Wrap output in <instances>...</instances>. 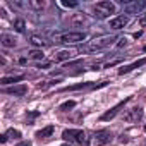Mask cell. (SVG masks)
Returning <instances> with one entry per match:
<instances>
[{
	"instance_id": "obj_1",
	"label": "cell",
	"mask_w": 146,
	"mask_h": 146,
	"mask_svg": "<svg viewBox=\"0 0 146 146\" xmlns=\"http://www.w3.org/2000/svg\"><path fill=\"white\" fill-rule=\"evenodd\" d=\"M62 139L67 143H74L78 146H90V137L81 129H65L62 132Z\"/></svg>"
},
{
	"instance_id": "obj_2",
	"label": "cell",
	"mask_w": 146,
	"mask_h": 146,
	"mask_svg": "<svg viewBox=\"0 0 146 146\" xmlns=\"http://www.w3.org/2000/svg\"><path fill=\"white\" fill-rule=\"evenodd\" d=\"M93 12H95V17L107 19V17H110V14H115V4L108 2V0H105V2H98V4L93 5Z\"/></svg>"
},
{
	"instance_id": "obj_3",
	"label": "cell",
	"mask_w": 146,
	"mask_h": 146,
	"mask_svg": "<svg viewBox=\"0 0 146 146\" xmlns=\"http://www.w3.org/2000/svg\"><path fill=\"white\" fill-rule=\"evenodd\" d=\"M86 33L84 31H67V33H62L60 36H57V43H79V41H84L86 40Z\"/></svg>"
},
{
	"instance_id": "obj_4",
	"label": "cell",
	"mask_w": 146,
	"mask_h": 146,
	"mask_svg": "<svg viewBox=\"0 0 146 146\" xmlns=\"http://www.w3.org/2000/svg\"><path fill=\"white\" fill-rule=\"evenodd\" d=\"M115 40H117L115 35H103V36H98V38H95V40L90 43L88 50H103V48L110 46Z\"/></svg>"
},
{
	"instance_id": "obj_5",
	"label": "cell",
	"mask_w": 146,
	"mask_h": 146,
	"mask_svg": "<svg viewBox=\"0 0 146 146\" xmlns=\"http://www.w3.org/2000/svg\"><path fill=\"white\" fill-rule=\"evenodd\" d=\"M122 7H124V11L127 14H141L146 9V2H144V0H134V2L122 4Z\"/></svg>"
},
{
	"instance_id": "obj_6",
	"label": "cell",
	"mask_w": 146,
	"mask_h": 146,
	"mask_svg": "<svg viewBox=\"0 0 146 146\" xmlns=\"http://www.w3.org/2000/svg\"><path fill=\"white\" fill-rule=\"evenodd\" d=\"M129 100H131V96L124 98V100H122V102H119V103H117L115 107H112V108H110L108 112H105V113H103V115H102L100 119H102V120H112V119H113V117H115V115L119 113V110H120V108H124V105H125V103H127Z\"/></svg>"
},
{
	"instance_id": "obj_7",
	"label": "cell",
	"mask_w": 146,
	"mask_h": 146,
	"mask_svg": "<svg viewBox=\"0 0 146 146\" xmlns=\"http://www.w3.org/2000/svg\"><path fill=\"white\" fill-rule=\"evenodd\" d=\"M112 132L110 131H107V129H102V131H96L95 132V141H96V144L98 146H105V144H108L110 141H112Z\"/></svg>"
},
{
	"instance_id": "obj_8",
	"label": "cell",
	"mask_w": 146,
	"mask_h": 146,
	"mask_svg": "<svg viewBox=\"0 0 146 146\" xmlns=\"http://www.w3.org/2000/svg\"><path fill=\"white\" fill-rule=\"evenodd\" d=\"M143 119V108L141 107H134V108H131L125 115H124V120H127V122H139Z\"/></svg>"
},
{
	"instance_id": "obj_9",
	"label": "cell",
	"mask_w": 146,
	"mask_h": 146,
	"mask_svg": "<svg viewBox=\"0 0 146 146\" xmlns=\"http://www.w3.org/2000/svg\"><path fill=\"white\" fill-rule=\"evenodd\" d=\"M4 93L12 95V96H24L28 93V86L26 84H16V86H11V88H4Z\"/></svg>"
},
{
	"instance_id": "obj_10",
	"label": "cell",
	"mask_w": 146,
	"mask_h": 146,
	"mask_svg": "<svg viewBox=\"0 0 146 146\" xmlns=\"http://www.w3.org/2000/svg\"><path fill=\"white\" fill-rule=\"evenodd\" d=\"M21 131H17V129H7L2 136H0V141H2L4 144L9 141V139H21Z\"/></svg>"
},
{
	"instance_id": "obj_11",
	"label": "cell",
	"mask_w": 146,
	"mask_h": 146,
	"mask_svg": "<svg viewBox=\"0 0 146 146\" xmlns=\"http://www.w3.org/2000/svg\"><path fill=\"white\" fill-rule=\"evenodd\" d=\"M127 23H129L127 16H117V17H113L110 21V28L112 29H122L124 26H127Z\"/></svg>"
},
{
	"instance_id": "obj_12",
	"label": "cell",
	"mask_w": 146,
	"mask_h": 146,
	"mask_svg": "<svg viewBox=\"0 0 146 146\" xmlns=\"http://www.w3.org/2000/svg\"><path fill=\"white\" fill-rule=\"evenodd\" d=\"M0 41H2V46L4 48H14L17 45V40L12 35H9V33H4L2 36H0Z\"/></svg>"
},
{
	"instance_id": "obj_13",
	"label": "cell",
	"mask_w": 146,
	"mask_h": 146,
	"mask_svg": "<svg viewBox=\"0 0 146 146\" xmlns=\"http://www.w3.org/2000/svg\"><path fill=\"white\" fill-rule=\"evenodd\" d=\"M144 64H146V58L136 60V62H132L131 65H125V67L119 69V74H127V72H131V70H134V69H137V67H141V65H144Z\"/></svg>"
},
{
	"instance_id": "obj_14",
	"label": "cell",
	"mask_w": 146,
	"mask_h": 146,
	"mask_svg": "<svg viewBox=\"0 0 146 146\" xmlns=\"http://www.w3.org/2000/svg\"><path fill=\"white\" fill-rule=\"evenodd\" d=\"M53 131H55L53 125H46V127H43L41 131L36 132V137H38V139H46V137H50V136L53 134Z\"/></svg>"
},
{
	"instance_id": "obj_15",
	"label": "cell",
	"mask_w": 146,
	"mask_h": 146,
	"mask_svg": "<svg viewBox=\"0 0 146 146\" xmlns=\"http://www.w3.org/2000/svg\"><path fill=\"white\" fill-rule=\"evenodd\" d=\"M72 57H74V53H72V52L62 50V52H58V53L55 55V60H57V62H64V60H70Z\"/></svg>"
},
{
	"instance_id": "obj_16",
	"label": "cell",
	"mask_w": 146,
	"mask_h": 146,
	"mask_svg": "<svg viewBox=\"0 0 146 146\" xmlns=\"http://www.w3.org/2000/svg\"><path fill=\"white\" fill-rule=\"evenodd\" d=\"M23 79H24V76H5V78H2V84L5 86V84H12V83L23 81Z\"/></svg>"
},
{
	"instance_id": "obj_17",
	"label": "cell",
	"mask_w": 146,
	"mask_h": 146,
	"mask_svg": "<svg viewBox=\"0 0 146 146\" xmlns=\"http://www.w3.org/2000/svg\"><path fill=\"white\" fill-rule=\"evenodd\" d=\"M14 29H16L17 33H24V31H26V23H24V19H16V21H14Z\"/></svg>"
},
{
	"instance_id": "obj_18",
	"label": "cell",
	"mask_w": 146,
	"mask_h": 146,
	"mask_svg": "<svg viewBox=\"0 0 146 146\" xmlns=\"http://www.w3.org/2000/svg\"><path fill=\"white\" fill-rule=\"evenodd\" d=\"M29 9H35V11H41L45 7V2H38V0H29L28 2Z\"/></svg>"
},
{
	"instance_id": "obj_19",
	"label": "cell",
	"mask_w": 146,
	"mask_h": 146,
	"mask_svg": "<svg viewBox=\"0 0 146 146\" xmlns=\"http://www.w3.org/2000/svg\"><path fill=\"white\" fill-rule=\"evenodd\" d=\"M74 107H76V102H74V100H69V102L62 103V105L58 107V110H62V112H67V110H70V108H74Z\"/></svg>"
},
{
	"instance_id": "obj_20",
	"label": "cell",
	"mask_w": 146,
	"mask_h": 146,
	"mask_svg": "<svg viewBox=\"0 0 146 146\" xmlns=\"http://www.w3.org/2000/svg\"><path fill=\"white\" fill-rule=\"evenodd\" d=\"M29 57H31V58H36V60H40V58H43L45 55H43V52H41V50H33V52L29 53Z\"/></svg>"
},
{
	"instance_id": "obj_21",
	"label": "cell",
	"mask_w": 146,
	"mask_h": 146,
	"mask_svg": "<svg viewBox=\"0 0 146 146\" xmlns=\"http://www.w3.org/2000/svg\"><path fill=\"white\" fill-rule=\"evenodd\" d=\"M31 43H33V45H38V46H45V45H46V41H45V40H40L38 36H33V38H31Z\"/></svg>"
},
{
	"instance_id": "obj_22",
	"label": "cell",
	"mask_w": 146,
	"mask_h": 146,
	"mask_svg": "<svg viewBox=\"0 0 146 146\" xmlns=\"http://www.w3.org/2000/svg\"><path fill=\"white\" fill-rule=\"evenodd\" d=\"M62 5H64L65 9H76L79 4H78V2H67V0H64V2H62Z\"/></svg>"
},
{
	"instance_id": "obj_23",
	"label": "cell",
	"mask_w": 146,
	"mask_h": 146,
	"mask_svg": "<svg viewBox=\"0 0 146 146\" xmlns=\"http://www.w3.org/2000/svg\"><path fill=\"white\" fill-rule=\"evenodd\" d=\"M16 146H33V143H31V141H21V143H17Z\"/></svg>"
},
{
	"instance_id": "obj_24",
	"label": "cell",
	"mask_w": 146,
	"mask_h": 146,
	"mask_svg": "<svg viewBox=\"0 0 146 146\" xmlns=\"http://www.w3.org/2000/svg\"><path fill=\"white\" fill-rule=\"evenodd\" d=\"M119 41H120V43H119L117 46H125V43H127V40H125V38H120Z\"/></svg>"
},
{
	"instance_id": "obj_25",
	"label": "cell",
	"mask_w": 146,
	"mask_h": 146,
	"mask_svg": "<svg viewBox=\"0 0 146 146\" xmlns=\"http://www.w3.org/2000/svg\"><path fill=\"white\" fill-rule=\"evenodd\" d=\"M141 26H146V17H144V19H141Z\"/></svg>"
},
{
	"instance_id": "obj_26",
	"label": "cell",
	"mask_w": 146,
	"mask_h": 146,
	"mask_svg": "<svg viewBox=\"0 0 146 146\" xmlns=\"http://www.w3.org/2000/svg\"><path fill=\"white\" fill-rule=\"evenodd\" d=\"M143 50H144V52H146V45H144V46H143Z\"/></svg>"
},
{
	"instance_id": "obj_27",
	"label": "cell",
	"mask_w": 146,
	"mask_h": 146,
	"mask_svg": "<svg viewBox=\"0 0 146 146\" xmlns=\"http://www.w3.org/2000/svg\"><path fill=\"white\" fill-rule=\"evenodd\" d=\"M144 132H146V125H144Z\"/></svg>"
},
{
	"instance_id": "obj_28",
	"label": "cell",
	"mask_w": 146,
	"mask_h": 146,
	"mask_svg": "<svg viewBox=\"0 0 146 146\" xmlns=\"http://www.w3.org/2000/svg\"><path fill=\"white\" fill-rule=\"evenodd\" d=\"M64 146H67V144H64Z\"/></svg>"
}]
</instances>
